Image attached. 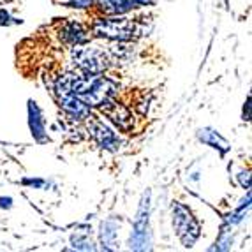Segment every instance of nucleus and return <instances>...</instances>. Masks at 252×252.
<instances>
[{
  "label": "nucleus",
  "mask_w": 252,
  "mask_h": 252,
  "mask_svg": "<svg viewBox=\"0 0 252 252\" xmlns=\"http://www.w3.org/2000/svg\"><path fill=\"white\" fill-rule=\"evenodd\" d=\"M23 184L32 185V187H42V185H44V182H42V180H23Z\"/></svg>",
  "instance_id": "6ab92c4d"
},
{
  "label": "nucleus",
  "mask_w": 252,
  "mask_h": 252,
  "mask_svg": "<svg viewBox=\"0 0 252 252\" xmlns=\"http://www.w3.org/2000/svg\"><path fill=\"white\" fill-rule=\"evenodd\" d=\"M115 224L113 222H106L102 224V242H104L106 245H111L115 240Z\"/></svg>",
  "instance_id": "ddd939ff"
},
{
  "label": "nucleus",
  "mask_w": 252,
  "mask_h": 252,
  "mask_svg": "<svg viewBox=\"0 0 252 252\" xmlns=\"http://www.w3.org/2000/svg\"><path fill=\"white\" fill-rule=\"evenodd\" d=\"M198 138L201 139L205 145H210L212 148L219 150L220 154H226V152L229 150V143H227L222 136H219L217 132L212 129H201L198 132Z\"/></svg>",
  "instance_id": "f8f14e48"
},
{
  "label": "nucleus",
  "mask_w": 252,
  "mask_h": 252,
  "mask_svg": "<svg viewBox=\"0 0 252 252\" xmlns=\"http://www.w3.org/2000/svg\"><path fill=\"white\" fill-rule=\"evenodd\" d=\"M117 94H118V85L113 80L97 74L95 80L90 85V89L85 94H81L80 99L85 104H89L90 108H99L102 111V109L109 108L113 102H117L115 101Z\"/></svg>",
  "instance_id": "f03ea898"
},
{
  "label": "nucleus",
  "mask_w": 252,
  "mask_h": 252,
  "mask_svg": "<svg viewBox=\"0 0 252 252\" xmlns=\"http://www.w3.org/2000/svg\"><path fill=\"white\" fill-rule=\"evenodd\" d=\"M92 32L97 37H104L109 41H130L139 32L138 23L127 18H99L94 21Z\"/></svg>",
  "instance_id": "f257e3e1"
},
{
  "label": "nucleus",
  "mask_w": 252,
  "mask_h": 252,
  "mask_svg": "<svg viewBox=\"0 0 252 252\" xmlns=\"http://www.w3.org/2000/svg\"><path fill=\"white\" fill-rule=\"evenodd\" d=\"M11 203H13L11 198H0V208H11Z\"/></svg>",
  "instance_id": "aec40b11"
},
{
  "label": "nucleus",
  "mask_w": 252,
  "mask_h": 252,
  "mask_svg": "<svg viewBox=\"0 0 252 252\" xmlns=\"http://www.w3.org/2000/svg\"><path fill=\"white\" fill-rule=\"evenodd\" d=\"M60 39L65 44L76 46V44H83V42L89 41V34H87V30L80 23L69 21V23H63L62 30H60Z\"/></svg>",
  "instance_id": "9d476101"
},
{
  "label": "nucleus",
  "mask_w": 252,
  "mask_h": 252,
  "mask_svg": "<svg viewBox=\"0 0 252 252\" xmlns=\"http://www.w3.org/2000/svg\"><path fill=\"white\" fill-rule=\"evenodd\" d=\"M59 104L72 120H85V118L90 117V106L85 104L80 97H76L74 94L59 97Z\"/></svg>",
  "instance_id": "0eeeda50"
},
{
  "label": "nucleus",
  "mask_w": 252,
  "mask_h": 252,
  "mask_svg": "<svg viewBox=\"0 0 252 252\" xmlns=\"http://www.w3.org/2000/svg\"><path fill=\"white\" fill-rule=\"evenodd\" d=\"M90 127H92V136L95 139L99 147L108 148V150H115L118 147V138L115 136V132L109 127H106L102 122L95 120L94 117H90Z\"/></svg>",
  "instance_id": "1a4fd4ad"
},
{
  "label": "nucleus",
  "mask_w": 252,
  "mask_h": 252,
  "mask_svg": "<svg viewBox=\"0 0 252 252\" xmlns=\"http://www.w3.org/2000/svg\"><path fill=\"white\" fill-rule=\"evenodd\" d=\"M94 0H71V2H67L69 7H89V5H92Z\"/></svg>",
  "instance_id": "2eb2a0df"
},
{
  "label": "nucleus",
  "mask_w": 252,
  "mask_h": 252,
  "mask_svg": "<svg viewBox=\"0 0 252 252\" xmlns=\"http://www.w3.org/2000/svg\"><path fill=\"white\" fill-rule=\"evenodd\" d=\"M29 126L30 130H32V136L39 141L46 138V130H44V122H42L41 111H39L37 104L34 101H29Z\"/></svg>",
  "instance_id": "9b49d317"
},
{
  "label": "nucleus",
  "mask_w": 252,
  "mask_h": 252,
  "mask_svg": "<svg viewBox=\"0 0 252 252\" xmlns=\"http://www.w3.org/2000/svg\"><path fill=\"white\" fill-rule=\"evenodd\" d=\"M173 224H175L177 235L182 240L184 247H192L194 242L199 236V224L194 219L192 212L187 206L175 203V206H173Z\"/></svg>",
  "instance_id": "7ed1b4c3"
},
{
  "label": "nucleus",
  "mask_w": 252,
  "mask_h": 252,
  "mask_svg": "<svg viewBox=\"0 0 252 252\" xmlns=\"http://www.w3.org/2000/svg\"><path fill=\"white\" fill-rule=\"evenodd\" d=\"M9 14L5 11H0V25H9Z\"/></svg>",
  "instance_id": "a211bd4d"
},
{
  "label": "nucleus",
  "mask_w": 252,
  "mask_h": 252,
  "mask_svg": "<svg viewBox=\"0 0 252 252\" xmlns=\"http://www.w3.org/2000/svg\"><path fill=\"white\" fill-rule=\"evenodd\" d=\"M244 120H251V97H247V102H245V108H244Z\"/></svg>",
  "instance_id": "f3484780"
},
{
  "label": "nucleus",
  "mask_w": 252,
  "mask_h": 252,
  "mask_svg": "<svg viewBox=\"0 0 252 252\" xmlns=\"http://www.w3.org/2000/svg\"><path fill=\"white\" fill-rule=\"evenodd\" d=\"M72 247L74 249H81V251H92V242L85 236H72Z\"/></svg>",
  "instance_id": "4468645a"
},
{
  "label": "nucleus",
  "mask_w": 252,
  "mask_h": 252,
  "mask_svg": "<svg viewBox=\"0 0 252 252\" xmlns=\"http://www.w3.org/2000/svg\"><path fill=\"white\" fill-rule=\"evenodd\" d=\"M152 4V0H97V7L106 16H122L138 5Z\"/></svg>",
  "instance_id": "423d86ee"
},
{
  "label": "nucleus",
  "mask_w": 252,
  "mask_h": 252,
  "mask_svg": "<svg viewBox=\"0 0 252 252\" xmlns=\"http://www.w3.org/2000/svg\"><path fill=\"white\" fill-rule=\"evenodd\" d=\"M148 196L145 194L141 206H139L138 219L134 222V233L130 236V249L134 251H145L150 245V235H148Z\"/></svg>",
  "instance_id": "39448f33"
},
{
  "label": "nucleus",
  "mask_w": 252,
  "mask_h": 252,
  "mask_svg": "<svg viewBox=\"0 0 252 252\" xmlns=\"http://www.w3.org/2000/svg\"><path fill=\"white\" fill-rule=\"evenodd\" d=\"M72 60L76 67H80L87 74H101L108 67V57L99 48H81L80 44H76Z\"/></svg>",
  "instance_id": "20e7f679"
},
{
  "label": "nucleus",
  "mask_w": 252,
  "mask_h": 252,
  "mask_svg": "<svg viewBox=\"0 0 252 252\" xmlns=\"http://www.w3.org/2000/svg\"><path fill=\"white\" fill-rule=\"evenodd\" d=\"M240 184L244 185L245 189H249L251 187V178H249V173H240Z\"/></svg>",
  "instance_id": "dca6fc26"
},
{
  "label": "nucleus",
  "mask_w": 252,
  "mask_h": 252,
  "mask_svg": "<svg viewBox=\"0 0 252 252\" xmlns=\"http://www.w3.org/2000/svg\"><path fill=\"white\" fill-rule=\"evenodd\" d=\"M102 111L108 115L109 120L122 130V132H129V130H132V127H134V117H132V113H130L126 106L113 102L109 108L102 109Z\"/></svg>",
  "instance_id": "6e6552de"
}]
</instances>
